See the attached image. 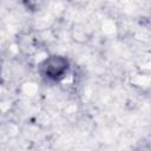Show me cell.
Listing matches in <instances>:
<instances>
[{
  "label": "cell",
  "mask_w": 151,
  "mask_h": 151,
  "mask_svg": "<svg viewBox=\"0 0 151 151\" xmlns=\"http://www.w3.org/2000/svg\"><path fill=\"white\" fill-rule=\"evenodd\" d=\"M68 72V61L60 55H52L41 64V73L51 80H61Z\"/></svg>",
  "instance_id": "6da1fadb"
}]
</instances>
